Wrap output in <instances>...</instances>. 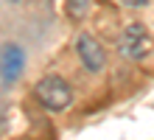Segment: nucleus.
Masks as SVG:
<instances>
[{"mask_svg": "<svg viewBox=\"0 0 154 140\" xmlns=\"http://www.w3.org/2000/svg\"><path fill=\"white\" fill-rule=\"evenodd\" d=\"M121 3H123L126 8H146L149 0H121Z\"/></svg>", "mask_w": 154, "mask_h": 140, "instance_id": "obj_6", "label": "nucleus"}, {"mask_svg": "<svg viewBox=\"0 0 154 140\" xmlns=\"http://www.w3.org/2000/svg\"><path fill=\"white\" fill-rule=\"evenodd\" d=\"M34 95H37V101L45 109H51V112H65V109L73 107V87L62 76H56V73L39 79L37 87H34Z\"/></svg>", "mask_w": 154, "mask_h": 140, "instance_id": "obj_1", "label": "nucleus"}, {"mask_svg": "<svg viewBox=\"0 0 154 140\" xmlns=\"http://www.w3.org/2000/svg\"><path fill=\"white\" fill-rule=\"evenodd\" d=\"M151 31L143 23H132L123 28L121 39H118V51H121L123 59H132V62H143L146 56L151 53Z\"/></svg>", "mask_w": 154, "mask_h": 140, "instance_id": "obj_2", "label": "nucleus"}, {"mask_svg": "<svg viewBox=\"0 0 154 140\" xmlns=\"http://www.w3.org/2000/svg\"><path fill=\"white\" fill-rule=\"evenodd\" d=\"M76 53H79V62L84 64L90 73H101L106 67V51L104 45L95 39L93 34H79L76 36Z\"/></svg>", "mask_w": 154, "mask_h": 140, "instance_id": "obj_3", "label": "nucleus"}, {"mask_svg": "<svg viewBox=\"0 0 154 140\" xmlns=\"http://www.w3.org/2000/svg\"><path fill=\"white\" fill-rule=\"evenodd\" d=\"M87 6H90V0H70V11H73V17H84Z\"/></svg>", "mask_w": 154, "mask_h": 140, "instance_id": "obj_5", "label": "nucleus"}, {"mask_svg": "<svg viewBox=\"0 0 154 140\" xmlns=\"http://www.w3.org/2000/svg\"><path fill=\"white\" fill-rule=\"evenodd\" d=\"M25 67V53L20 45H14V42H8L3 45V51H0V76H3V81H17L20 79V73Z\"/></svg>", "mask_w": 154, "mask_h": 140, "instance_id": "obj_4", "label": "nucleus"}]
</instances>
